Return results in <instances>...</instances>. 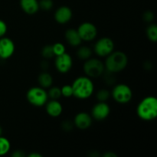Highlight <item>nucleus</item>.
Listing matches in <instances>:
<instances>
[{"instance_id":"obj_1","label":"nucleus","mask_w":157,"mask_h":157,"mask_svg":"<svg viewBox=\"0 0 157 157\" xmlns=\"http://www.w3.org/2000/svg\"><path fill=\"white\" fill-rule=\"evenodd\" d=\"M73 96L79 100H86L92 96L94 85L91 78L87 76H80L71 84Z\"/></svg>"},{"instance_id":"obj_2","label":"nucleus","mask_w":157,"mask_h":157,"mask_svg":"<svg viewBox=\"0 0 157 157\" xmlns=\"http://www.w3.org/2000/svg\"><path fill=\"white\" fill-rule=\"evenodd\" d=\"M136 114L144 121H152L157 117V99L153 96L144 98L136 107Z\"/></svg>"},{"instance_id":"obj_3","label":"nucleus","mask_w":157,"mask_h":157,"mask_svg":"<svg viewBox=\"0 0 157 157\" xmlns=\"http://www.w3.org/2000/svg\"><path fill=\"white\" fill-rule=\"evenodd\" d=\"M104 64L105 70L113 74L119 73L127 67L128 64V57L124 52L113 51L106 57Z\"/></svg>"},{"instance_id":"obj_4","label":"nucleus","mask_w":157,"mask_h":157,"mask_svg":"<svg viewBox=\"0 0 157 157\" xmlns=\"http://www.w3.org/2000/svg\"><path fill=\"white\" fill-rule=\"evenodd\" d=\"M26 98L29 104L35 107H42L48 101V92L41 87H33L29 89Z\"/></svg>"},{"instance_id":"obj_5","label":"nucleus","mask_w":157,"mask_h":157,"mask_svg":"<svg viewBox=\"0 0 157 157\" xmlns=\"http://www.w3.org/2000/svg\"><path fill=\"white\" fill-rule=\"evenodd\" d=\"M83 69L86 76L90 78H96L101 77L105 71L104 64L97 58H89L84 62Z\"/></svg>"},{"instance_id":"obj_6","label":"nucleus","mask_w":157,"mask_h":157,"mask_svg":"<svg viewBox=\"0 0 157 157\" xmlns=\"http://www.w3.org/2000/svg\"><path fill=\"white\" fill-rule=\"evenodd\" d=\"M112 98L118 104H128L133 98V91L128 85L125 84H118L112 90Z\"/></svg>"},{"instance_id":"obj_7","label":"nucleus","mask_w":157,"mask_h":157,"mask_svg":"<svg viewBox=\"0 0 157 157\" xmlns=\"http://www.w3.org/2000/svg\"><path fill=\"white\" fill-rule=\"evenodd\" d=\"M114 42L111 38L104 37L97 41L94 47V51L98 56L106 58L114 51Z\"/></svg>"},{"instance_id":"obj_8","label":"nucleus","mask_w":157,"mask_h":157,"mask_svg":"<svg viewBox=\"0 0 157 157\" xmlns=\"http://www.w3.org/2000/svg\"><path fill=\"white\" fill-rule=\"evenodd\" d=\"M78 32L81 40L84 41H91L96 38L98 35V29L91 22H83L79 25Z\"/></svg>"},{"instance_id":"obj_9","label":"nucleus","mask_w":157,"mask_h":157,"mask_svg":"<svg viewBox=\"0 0 157 157\" xmlns=\"http://www.w3.org/2000/svg\"><path fill=\"white\" fill-rule=\"evenodd\" d=\"M55 65L59 73L67 74L73 67V59L67 53H64L59 56H56Z\"/></svg>"},{"instance_id":"obj_10","label":"nucleus","mask_w":157,"mask_h":157,"mask_svg":"<svg viewBox=\"0 0 157 157\" xmlns=\"http://www.w3.org/2000/svg\"><path fill=\"white\" fill-rule=\"evenodd\" d=\"M15 51V43L7 37L0 38V59L6 60L13 55Z\"/></svg>"},{"instance_id":"obj_11","label":"nucleus","mask_w":157,"mask_h":157,"mask_svg":"<svg viewBox=\"0 0 157 157\" xmlns=\"http://www.w3.org/2000/svg\"><path fill=\"white\" fill-rule=\"evenodd\" d=\"M110 113V106L106 102H98L91 110V117L96 121H101L108 117Z\"/></svg>"},{"instance_id":"obj_12","label":"nucleus","mask_w":157,"mask_h":157,"mask_svg":"<svg viewBox=\"0 0 157 157\" xmlns=\"http://www.w3.org/2000/svg\"><path fill=\"white\" fill-rule=\"evenodd\" d=\"M92 117L87 112H80L77 113L74 119L75 127H78L80 130H87L90 127L92 124Z\"/></svg>"},{"instance_id":"obj_13","label":"nucleus","mask_w":157,"mask_h":157,"mask_svg":"<svg viewBox=\"0 0 157 157\" xmlns=\"http://www.w3.org/2000/svg\"><path fill=\"white\" fill-rule=\"evenodd\" d=\"M72 16V10L67 6H61L55 11V19L58 24H67L71 20Z\"/></svg>"},{"instance_id":"obj_14","label":"nucleus","mask_w":157,"mask_h":157,"mask_svg":"<svg viewBox=\"0 0 157 157\" xmlns=\"http://www.w3.org/2000/svg\"><path fill=\"white\" fill-rule=\"evenodd\" d=\"M45 110L52 117H58L62 113L63 107L58 100H51L45 104Z\"/></svg>"},{"instance_id":"obj_15","label":"nucleus","mask_w":157,"mask_h":157,"mask_svg":"<svg viewBox=\"0 0 157 157\" xmlns=\"http://www.w3.org/2000/svg\"><path fill=\"white\" fill-rule=\"evenodd\" d=\"M19 3L23 12L28 15H34L40 9L38 0H20Z\"/></svg>"},{"instance_id":"obj_16","label":"nucleus","mask_w":157,"mask_h":157,"mask_svg":"<svg viewBox=\"0 0 157 157\" xmlns=\"http://www.w3.org/2000/svg\"><path fill=\"white\" fill-rule=\"evenodd\" d=\"M64 36H65V39L67 40V42L73 47H78L79 45H81V42H82V40L80 37L78 31L75 29H67L65 32Z\"/></svg>"},{"instance_id":"obj_17","label":"nucleus","mask_w":157,"mask_h":157,"mask_svg":"<svg viewBox=\"0 0 157 157\" xmlns=\"http://www.w3.org/2000/svg\"><path fill=\"white\" fill-rule=\"evenodd\" d=\"M38 82L39 84L40 87L43 88H49L52 87L53 84V78L52 75L48 72L44 71L40 74L38 77Z\"/></svg>"},{"instance_id":"obj_18","label":"nucleus","mask_w":157,"mask_h":157,"mask_svg":"<svg viewBox=\"0 0 157 157\" xmlns=\"http://www.w3.org/2000/svg\"><path fill=\"white\" fill-rule=\"evenodd\" d=\"M76 55L80 60L86 61L91 57L92 50L87 46H81L78 48Z\"/></svg>"},{"instance_id":"obj_19","label":"nucleus","mask_w":157,"mask_h":157,"mask_svg":"<svg viewBox=\"0 0 157 157\" xmlns=\"http://www.w3.org/2000/svg\"><path fill=\"white\" fill-rule=\"evenodd\" d=\"M11 149V144L7 138L0 136V156L7 154Z\"/></svg>"},{"instance_id":"obj_20","label":"nucleus","mask_w":157,"mask_h":157,"mask_svg":"<svg viewBox=\"0 0 157 157\" xmlns=\"http://www.w3.org/2000/svg\"><path fill=\"white\" fill-rule=\"evenodd\" d=\"M147 36L152 42L157 41V26L155 24H151L147 29Z\"/></svg>"},{"instance_id":"obj_21","label":"nucleus","mask_w":157,"mask_h":157,"mask_svg":"<svg viewBox=\"0 0 157 157\" xmlns=\"http://www.w3.org/2000/svg\"><path fill=\"white\" fill-rule=\"evenodd\" d=\"M48 96L51 100H58L61 97V88L58 87H50L48 91Z\"/></svg>"},{"instance_id":"obj_22","label":"nucleus","mask_w":157,"mask_h":157,"mask_svg":"<svg viewBox=\"0 0 157 157\" xmlns=\"http://www.w3.org/2000/svg\"><path fill=\"white\" fill-rule=\"evenodd\" d=\"M111 94L110 92L107 89H101L97 92V99L99 102H106L109 98H110Z\"/></svg>"},{"instance_id":"obj_23","label":"nucleus","mask_w":157,"mask_h":157,"mask_svg":"<svg viewBox=\"0 0 157 157\" xmlns=\"http://www.w3.org/2000/svg\"><path fill=\"white\" fill-rule=\"evenodd\" d=\"M41 55L45 59H51L53 57H55V54H54L53 48H52V45L48 44L43 47L42 50H41Z\"/></svg>"},{"instance_id":"obj_24","label":"nucleus","mask_w":157,"mask_h":157,"mask_svg":"<svg viewBox=\"0 0 157 157\" xmlns=\"http://www.w3.org/2000/svg\"><path fill=\"white\" fill-rule=\"evenodd\" d=\"M52 48H53L55 56H59V55H62V54L66 52L65 46H64L62 43H55V44H54L53 45H52Z\"/></svg>"},{"instance_id":"obj_25","label":"nucleus","mask_w":157,"mask_h":157,"mask_svg":"<svg viewBox=\"0 0 157 157\" xmlns=\"http://www.w3.org/2000/svg\"><path fill=\"white\" fill-rule=\"evenodd\" d=\"M38 3H39V9H42L43 11H50L54 6L52 0H40Z\"/></svg>"},{"instance_id":"obj_26","label":"nucleus","mask_w":157,"mask_h":157,"mask_svg":"<svg viewBox=\"0 0 157 157\" xmlns=\"http://www.w3.org/2000/svg\"><path fill=\"white\" fill-rule=\"evenodd\" d=\"M61 96L64 97L66 98H69L73 96V90H72L71 85H69V84H67V85L63 86L61 88Z\"/></svg>"},{"instance_id":"obj_27","label":"nucleus","mask_w":157,"mask_h":157,"mask_svg":"<svg viewBox=\"0 0 157 157\" xmlns=\"http://www.w3.org/2000/svg\"><path fill=\"white\" fill-rule=\"evenodd\" d=\"M74 127H75L74 122L71 121L70 120H66V121H63L62 124H61V128L64 131L66 132H69L73 130Z\"/></svg>"},{"instance_id":"obj_28","label":"nucleus","mask_w":157,"mask_h":157,"mask_svg":"<svg viewBox=\"0 0 157 157\" xmlns=\"http://www.w3.org/2000/svg\"><path fill=\"white\" fill-rule=\"evenodd\" d=\"M143 18L147 22H152L154 19V14L151 11H147L144 12V15H143Z\"/></svg>"},{"instance_id":"obj_29","label":"nucleus","mask_w":157,"mask_h":157,"mask_svg":"<svg viewBox=\"0 0 157 157\" xmlns=\"http://www.w3.org/2000/svg\"><path fill=\"white\" fill-rule=\"evenodd\" d=\"M7 25L3 20L0 19V38L4 36L7 32Z\"/></svg>"},{"instance_id":"obj_30","label":"nucleus","mask_w":157,"mask_h":157,"mask_svg":"<svg viewBox=\"0 0 157 157\" xmlns=\"http://www.w3.org/2000/svg\"><path fill=\"white\" fill-rule=\"evenodd\" d=\"M12 157H25V153L23 150H17L13 151V153L11 154Z\"/></svg>"},{"instance_id":"obj_31","label":"nucleus","mask_w":157,"mask_h":157,"mask_svg":"<svg viewBox=\"0 0 157 157\" xmlns=\"http://www.w3.org/2000/svg\"><path fill=\"white\" fill-rule=\"evenodd\" d=\"M103 156L104 157H117V155L116 154V153H113V152H107V153H104V155H103Z\"/></svg>"},{"instance_id":"obj_32","label":"nucleus","mask_w":157,"mask_h":157,"mask_svg":"<svg viewBox=\"0 0 157 157\" xmlns=\"http://www.w3.org/2000/svg\"><path fill=\"white\" fill-rule=\"evenodd\" d=\"M41 67L44 71L47 70V69L48 68V63L46 61H43L41 63Z\"/></svg>"},{"instance_id":"obj_33","label":"nucleus","mask_w":157,"mask_h":157,"mask_svg":"<svg viewBox=\"0 0 157 157\" xmlns=\"http://www.w3.org/2000/svg\"><path fill=\"white\" fill-rule=\"evenodd\" d=\"M28 156L29 157H42V155H41V153H34V152H32V153H29V154L28 155Z\"/></svg>"},{"instance_id":"obj_34","label":"nucleus","mask_w":157,"mask_h":157,"mask_svg":"<svg viewBox=\"0 0 157 157\" xmlns=\"http://www.w3.org/2000/svg\"><path fill=\"white\" fill-rule=\"evenodd\" d=\"M2 127L0 126V136H2Z\"/></svg>"}]
</instances>
